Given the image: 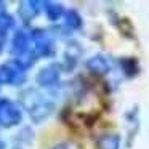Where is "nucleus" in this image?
<instances>
[{"label": "nucleus", "mask_w": 149, "mask_h": 149, "mask_svg": "<svg viewBox=\"0 0 149 149\" xmlns=\"http://www.w3.org/2000/svg\"><path fill=\"white\" fill-rule=\"evenodd\" d=\"M19 119H21L19 111H16L10 104H7V107L0 109V122L3 125H15L16 122H19Z\"/></svg>", "instance_id": "obj_1"}, {"label": "nucleus", "mask_w": 149, "mask_h": 149, "mask_svg": "<svg viewBox=\"0 0 149 149\" xmlns=\"http://www.w3.org/2000/svg\"><path fill=\"white\" fill-rule=\"evenodd\" d=\"M13 74H15V72H11L7 66H2V68H0V84H3V82H10L11 79H13Z\"/></svg>", "instance_id": "obj_2"}, {"label": "nucleus", "mask_w": 149, "mask_h": 149, "mask_svg": "<svg viewBox=\"0 0 149 149\" xmlns=\"http://www.w3.org/2000/svg\"><path fill=\"white\" fill-rule=\"evenodd\" d=\"M47 11H48L50 18H52V19H55V18H58L59 13H61V7H52V8H48Z\"/></svg>", "instance_id": "obj_3"}, {"label": "nucleus", "mask_w": 149, "mask_h": 149, "mask_svg": "<svg viewBox=\"0 0 149 149\" xmlns=\"http://www.w3.org/2000/svg\"><path fill=\"white\" fill-rule=\"evenodd\" d=\"M0 26H2V27L11 26V18L10 16H0Z\"/></svg>", "instance_id": "obj_4"}, {"label": "nucleus", "mask_w": 149, "mask_h": 149, "mask_svg": "<svg viewBox=\"0 0 149 149\" xmlns=\"http://www.w3.org/2000/svg\"><path fill=\"white\" fill-rule=\"evenodd\" d=\"M0 149H3V144H2V143H0Z\"/></svg>", "instance_id": "obj_5"}]
</instances>
